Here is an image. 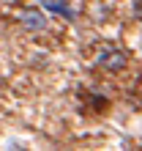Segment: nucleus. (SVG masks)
<instances>
[{"label":"nucleus","instance_id":"f257e3e1","mask_svg":"<svg viewBox=\"0 0 142 151\" xmlns=\"http://www.w3.org/2000/svg\"><path fill=\"white\" fill-rule=\"evenodd\" d=\"M96 63L107 72H123L126 69V52L118 47H101L96 52Z\"/></svg>","mask_w":142,"mask_h":151},{"label":"nucleus","instance_id":"f03ea898","mask_svg":"<svg viewBox=\"0 0 142 151\" xmlns=\"http://www.w3.org/2000/svg\"><path fill=\"white\" fill-rule=\"evenodd\" d=\"M19 22L28 30H44V28H47V17H44L41 11H36V8H25V11H19Z\"/></svg>","mask_w":142,"mask_h":151},{"label":"nucleus","instance_id":"7ed1b4c3","mask_svg":"<svg viewBox=\"0 0 142 151\" xmlns=\"http://www.w3.org/2000/svg\"><path fill=\"white\" fill-rule=\"evenodd\" d=\"M41 3L47 6L49 11H55V14H63V17H66L68 22H74V19H77V14H74V8H71V6H66L63 0H41Z\"/></svg>","mask_w":142,"mask_h":151},{"label":"nucleus","instance_id":"20e7f679","mask_svg":"<svg viewBox=\"0 0 142 151\" xmlns=\"http://www.w3.org/2000/svg\"><path fill=\"white\" fill-rule=\"evenodd\" d=\"M134 11H137V17H142V0H134Z\"/></svg>","mask_w":142,"mask_h":151}]
</instances>
